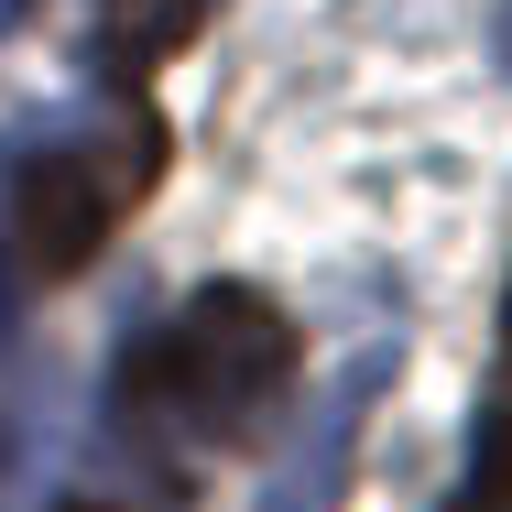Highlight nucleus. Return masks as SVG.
Masks as SVG:
<instances>
[{"label": "nucleus", "instance_id": "f03ea898", "mask_svg": "<svg viewBox=\"0 0 512 512\" xmlns=\"http://www.w3.org/2000/svg\"><path fill=\"white\" fill-rule=\"evenodd\" d=\"M164 175V120L131 99V109H88L66 131H33L11 153V262L22 273H88L109 251V229L153 197Z\"/></svg>", "mask_w": 512, "mask_h": 512}, {"label": "nucleus", "instance_id": "f257e3e1", "mask_svg": "<svg viewBox=\"0 0 512 512\" xmlns=\"http://www.w3.org/2000/svg\"><path fill=\"white\" fill-rule=\"evenodd\" d=\"M295 393V316L262 284H197L164 316L120 382H109V436L175 458V447H240L262 436V414Z\"/></svg>", "mask_w": 512, "mask_h": 512}, {"label": "nucleus", "instance_id": "423d86ee", "mask_svg": "<svg viewBox=\"0 0 512 512\" xmlns=\"http://www.w3.org/2000/svg\"><path fill=\"white\" fill-rule=\"evenodd\" d=\"M447 512H512V491H502V480H469V491H458Z\"/></svg>", "mask_w": 512, "mask_h": 512}, {"label": "nucleus", "instance_id": "6e6552de", "mask_svg": "<svg viewBox=\"0 0 512 512\" xmlns=\"http://www.w3.org/2000/svg\"><path fill=\"white\" fill-rule=\"evenodd\" d=\"M0 338H11V251H0Z\"/></svg>", "mask_w": 512, "mask_h": 512}, {"label": "nucleus", "instance_id": "20e7f679", "mask_svg": "<svg viewBox=\"0 0 512 512\" xmlns=\"http://www.w3.org/2000/svg\"><path fill=\"white\" fill-rule=\"evenodd\" d=\"M207 0H99V55L120 66V77H142L153 55H175L186 33H197Z\"/></svg>", "mask_w": 512, "mask_h": 512}, {"label": "nucleus", "instance_id": "7ed1b4c3", "mask_svg": "<svg viewBox=\"0 0 512 512\" xmlns=\"http://www.w3.org/2000/svg\"><path fill=\"white\" fill-rule=\"evenodd\" d=\"M382 382H393V349H360V360L316 393L306 436L284 447V469L262 480V502H251V512H338L349 469H360V425H371V404H382Z\"/></svg>", "mask_w": 512, "mask_h": 512}, {"label": "nucleus", "instance_id": "1a4fd4ad", "mask_svg": "<svg viewBox=\"0 0 512 512\" xmlns=\"http://www.w3.org/2000/svg\"><path fill=\"white\" fill-rule=\"evenodd\" d=\"M11 22H33V0H0V33H11Z\"/></svg>", "mask_w": 512, "mask_h": 512}, {"label": "nucleus", "instance_id": "9d476101", "mask_svg": "<svg viewBox=\"0 0 512 512\" xmlns=\"http://www.w3.org/2000/svg\"><path fill=\"white\" fill-rule=\"evenodd\" d=\"M502 338H512V306H502Z\"/></svg>", "mask_w": 512, "mask_h": 512}, {"label": "nucleus", "instance_id": "39448f33", "mask_svg": "<svg viewBox=\"0 0 512 512\" xmlns=\"http://www.w3.org/2000/svg\"><path fill=\"white\" fill-rule=\"evenodd\" d=\"M469 480H502V491H512V393L480 414V469H469Z\"/></svg>", "mask_w": 512, "mask_h": 512}, {"label": "nucleus", "instance_id": "0eeeda50", "mask_svg": "<svg viewBox=\"0 0 512 512\" xmlns=\"http://www.w3.org/2000/svg\"><path fill=\"white\" fill-rule=\"evenodd\" d=\"M491 55H502V77H512V0H502V22H491Z\"/></svg>", "mask_w": 512, "mask_h": 512}]
</instances>
